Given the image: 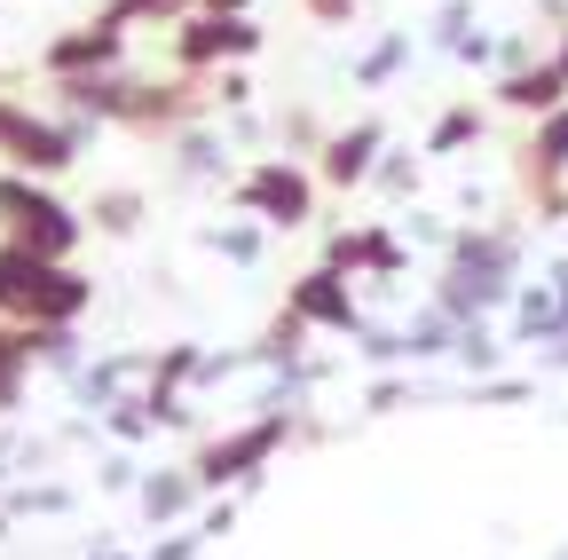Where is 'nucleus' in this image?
I'll list each match as a JSON object with an SVG mask.
<instances>
[{"label": "nucleus", "mask_w": 568, "mask_h": 560, "mask_svg": "<svg viewBox=\"0 0 568 560\" xmlns=\"http://www.w3.org/2000/svg\"><path fill=\"white\" fill-rule=\"evenodd\" d=\"M95 308V276L80 261H40L0 237V316L9 324H80Z\"/></svg>", "instance_id": "1"}, {"label": "nucleus", "mask_w": 568, "mask_h": 560, "mask_svg": "<svg viewBox=\"0 0 568 560\" xmlns=\"http://www.w3.org/2000/svg\"><path fill=\"white\" fill-rule=\"evenodd\" d=\"M293 418L301 410H253V418H237V427H213L205 442H197V458H190V474H197V489L205 498H222V489H253L268 481V466L293 450Z\"/></svg>", "instance_id": "2"}, {"label": "nucleus", "mask_w": 568, "mask_h": 560, "mask_svg": "<svg viewBox=\"0 0 568 560\" xmlns=\"http://www.w3.org/2000/svg\"><path fill=\"white\" fill-rule=\"evenodd\" d=\"M0 237L24 245V253H40V261H80V245L95 230H88V214L71 197H55V182L0 166Z\"/></svg>", "instance_id": "3"}, {"label": "nucleus", "mask_w": 568, "mask_h": 560, "mask_svg": "<svg viewBox=\"0 0 568 560\" xmlns=\"http://www.w3.org/2000/svg\"><path fill=\"white\" fill-rule=\"evenodd\" d=\"M222 197H230V214H253L268 237L284 230V237H293V230H308L316 222V166L308 159H284V151H261V159H245L230 182H222Z\"/></svg>", "instance_id": "4"}, {"label": "nucleus", "mask_w": 568, "mask_h": 560, "mask_svg": "<svg viewBox=\"0 0 568 560\" xmlns=\"http://www.w3.org/2000/svg\"><path fill=\"white\" fill-rule=\"evenodd\" d=\"M95 134L88 126H71L40 103H24L9 80H0V166H17V174H40V182H63L71 166L88 159Z\"/></svg>", "instance_id": "5"}, {"label": "nucleus", "mask_w": 568, "mask_h": 560, "mask_svg": "<svg viewBox=\"0 0 568 560\" xmlns=\"http://www.w3.org/2000/svg\"><path fill=\"white\" fill-rule=\"evenodd\" d=\"M261 48H268V32L253 9H190L182 24H166L174 72H197V80H213L222 63H253Z\"/></svg>", "instance_id": "6"}, {"label": "nucleus", "mask_w": 568, "mask_h": 560, "mask_svg": "<svg viewBox=\"0 0 568 560\" xmlns=\"http://www.w3.org/2000/svg\"><path fill=\"white\" fill-rule=\"evenodd\" d=\"M205 119H222V111H213V80H197V72L142 80L134 72L126 111H119V134H134V143H174L182 126H205Z\"/></svg>", "instance_id": "7"}, {"label": "nucleus", "mask_w": 568, "mask_h": 560, "mask_svg": "<svg viewBox=\"0 0 568 560\" xmlns=\"http://www.w3.org/2000/svg\"><path fill=\"white\" fill-rule=\"evenodd\" d=\"M324 268H339V276H355V285H395V276L410 268V245H403V230L395 222H347V230H332L324 237V253H316Z\"/></svg>", "instance_id": "8"}, {"label": "nucleus", "mask_w": 568, "mask_h": 560, "mask_svg": "<svg viewBox=\"0 0 568 560\" xmlns=\"http://www.w3.org/2000/svg\"><path fill=\"white\" fill-rule=\"evenodd\" d=\"M284 308H301L308 316V332H324V339H355L372 316H364V293H355V276H339V268H301L293 285H284Z\"/></svg>", "instance_id": "9"}, {"label": "nucleus", "mask_w": 568, "mask_h": 560, "mask_svg": "<svg viewBox=\"0 0 568 560\" xmlns=\"http://www.w3.org/2000/svg\"><path fill=\"white\" fill-rule=\"evenodd\" d=\"M387 143H395V134H387V119H347V126H332V134H324V151L308 159V166H316V190H332V197L364 190Z\"/></svg>", "instance_id": "10"}, {"label": "nucleus", "mask_w": 568, "mask_h": 560, "mask_svg": "<svg viewBox=\"0 0 568 560\" xmlns=\"http://www.w3.org/2000/svg\"><path fill=\"white\" fill-rule=\"evenodd\" d=\"M126 48H134V32H126V24L88 17V24H71V32H55V40L40 48V80H71V72H119V63H126Z\"/></svg>", "instance_id": "11"}, {"label": "nucleus", "mask_w": 568, "mask_h": 560, "mask_svg": "<svg viewBox=\"0 0 568 560\" xmlns=\"http://www.w3.org/2000/svg\"><path fill=\"white\" fill-rule=\"evenodd\" d=\"M126 88H134L126 63H119V72H71V80H48V111L71 119V126H88V134H103V126H119Z\"/></svg>", "instance_id": "12"}, {"label": "nucleus", "mask_w": 568, "mask_h": 560, "mask_svg": "<svg viewBox=\"0 0 568 560\" xmlns=\"http://www.w3.org/2000/svg\"><path fill=\"white\" fill-rule=\"evenodd\" d=\"M568 332V253L537 276V285H514V339L521 347H545Z\"/></svg>", "instance_id": "13"}, {"label": "nucleus", "mask_w": 568, "mask_h": 560, "mask_svg": "<svg viewBox=\"0 0 568 560\" xmlns=\"http://www.w3.org/2000/svg\"><path fill=\"white\" fill-rule=\"evenodd\" d=\"M489 103H497V111H514V119H545V111L568 103V72H560L552 55H537V63H521V72H497Z\"/></svg>", "instance_id": "14"}, {"label": "nucleus", "mask_w": 568, "mask_h": 560, "mask_svg": "<svg viewBox=\"0 0 568 560\" xmlns=\"http://www.w3.org/2000/svg\"><path fill=\"white\" fill-rule=\"evenodd\" d=\"M166 151H174V182H182V190H205V182H230V174H237V151H230L222 119H205V126H182Z\"/></svg>", "instance_id": "15"}, {"label": "nucleus", "mask_w": 568, "mask_h": 560, "mask_svg": "<svg viewBox=\"0 0 568 560\" xmlns=\"http://www.w3.org/2000/svg\"><path fill=\"white\" fill-rule=\"evenodd\" d=\"M142 379H151V347H111V356H88V364H80L71 403H80V410H103V403H119V395L142 387Z\"/></svg>", "instance_id": "16"}, {"label": "nucleus", "mask_w": 568, "mask_h": 560, "mask_svg": "<svg viewBox=\"0 0 568 560\" xmlns=\"http://www.w3.org/2000/svg\"><path fill=\"white\" fill-rule=\"evenodd\" d=\"M197 506H205V489H197L190 466H159V474L134 481V513L151 521V529H174V521H190Z\"/></svg>", "instance_id": "17"}, {"label": "nucleus", "mask_w": 568, "mask_h": 560, "mask_svg": "<svg viewBox=\"0 0 568 560\" xmlns=\"http://www.w3.org/2000/svg\"><path fill=\"white\" fill-rule=\"evenodd\" d=\"M0 513L9 521H63V513H80V489L55 481V474H24V481H0Z\"/></svg>", "instance_id": "18"}, {"label": "nucleus", "mask_w": 568, "mask_h": 560, "mask_svg": "<svg viewBox=\"0 0 568 560\" xmlns=\"http://www.w3.org/2000/svg\"><path fill=\"white\" fill-rule=\"evenodd\" d=\"M489 134V103H474V95H458V103H443L435 111V126H426V143H418V159H458V151H474Z\"/></svg>", "instance_id": "19"}, {"label": "nucleus", "mask_w": 568, "mask_h": 560, "mask_svg": "<svg viewBox=\"0 0 568 560\" xmlns=\"http://www.w3.org/2000/svg\"><path fill=\"white\" fill-rule=\"evenodd\" d=\"M332 379V364L324 356H293V364H276L268 371V387L253 395V410H308V395Z\"/></svg>", "instance_id": "20"}, {"label": "nucleus", "mask_w": 568, "mask_h": 560, "mask_svg": "<svg viewBox=\"0 0 568 560\" xmlns=\"http://www.w3.org/2000/svg\"><path fill=\"white\" fill-rule=\"evenodd\" d=\"M32 324H9L0 316V418H17L24 410V387H32Z\"/></svg>", "instance_id": "21"}, {"label": "nucleus", "mask_w": 568, "mask_h": 560, "mask_svg": "<svg viewBox=\"0 0 568 560\" xmlns=\"http://www.w3.org/2000/svg\"><path fill=\"white\" fill-rule=\"evenodd\" d=\"M410 48H418L410 32H379V40H372L364 55H355V63H347V80H355V88H364V95H379V88H395V80L410 72Z\"/></svg>", "instance_id": "22"}, {"label": "nucleus", "mask_w": 568, "mask_h": 560, "mask_svg": "<svg viewBox=\"0 0 568 560\" xmlns=\"http://www.w3.org/2000/svg\"><path fill=\"white\" fill-rule=\"evenodd\" d=\"M197 245H205L213 261H230V268H261L268 230H261L253 214H230V222H205V230H197Z\"/></svg>", "instance_id": "23"}, {"label": "nucleus", "mask_w": 568, "mask_h": 560, "mask_svg": "<svg viewBox=\"0 0 568 560\" xmlns=\"http://www.w3.org/2000/svg\"><path fill=\"white\" fill-rule=\"evenodd\" d=\"M142 222H151V197H142L134 182H111V190L88 197V230L95 237H134Z\"/></svg>", "instance_id": "24"}, {"label": "nucleus", "mask_w": 568, "mask_h": 560, "mask_svg": "<svg viewBox=\"0 0 568 560\" xmlns=\"http://www.w3.org/2000/svg\"><path fill=\"white\" fill-rule=\"evenodd\" d=\"M55 435H32L17 418H0V481H24V474H55Z\"/></svg>", "instance_id": "25"}, {"label": "nucleus", "mask_w": 568, "mask_h": 560, "mask_svg": "<svg viewBox=\"0 0 568 560\" xmlns=\"http://www.w3.org/2000/svg\"><path fill=\"white\" fill-rule=\"evenodd\" d=\"M308 339H316V332H308V316H301V308H276V316L261 324V339L245 347V356H253V371H276V364L308 356Z\"/></svg>", "instance_id": "26"}, {"label": "nucleus", "mask_w": 568, "mask_h": 560, "mask_svg": "<svg viewBox=\"0 0 568 560\" xmlns=\"http://www.w3.org/2000/svg\"><path fill=\"white\" fill-rule=\"evenodd\" d=\"M403 332V364L418 371V364H450V339H458V324L426 301V308H410V324H395Z\"/></svg>", "instance_id": "27"}, {"label": "nucleus", "mask_w": 568, "mask_h": 560, "mask_svg": "<svg viewBox=\"0 0 568 560\" xmlns=\"http://www.w3.org/2000/svg\"><path fill=\"white\" fill-rule=\"evenodd\" d=\"M324 134H332V119H324L316 103H284V111L268 119V143H276L284 159H316V151H324Z\"/></svg>", "instance_id": "28"}, {"label": "nucleus", "mask_w": 568, "mask_h": 560, "mask_svg": "<svg viewBox=\"0 0 568 560\" xmlns=\"http://www.w3.org/2000/svg\"><path fill=\"white\" fill-rule=\"evenodd\" d=\"M32 364L48 371V379H80V364H88V339H80V324H32Z\"/></svg>", "instance_id": "29"}, {"label": "nucleus", "mask_w": 568, "mask_h": 560, "mask_svg": "<svg viewBox=\"0 0 568 560\" xmlns=\"http://www.w3.org/2000/svg\"><path fill=\"white\" fill-rule=\"evenodd\" d=\"M450 387H426L418 371H379L364 387V418H395V410H418V403H443Z\"/></svg>", "instance_id": "30"}, {"label": "nucleus", "mask_w": 568, "mask_h": 560, "mask_svg": "<svg viewBox=\"0 0 568 560\" xmlns=\"http://www.w3.org/2000/svg\"><path fill=\"white\" fill-rule=\"evenodd\" d=\"M95 427H103V442H119V450H142L159 435V418H151V403H142V387H126L119 403H103L95 410Z\"/></svg>", "instance_id": "31"}, {"label": "nucleus", "mask_w": 568, "mask_h": 560, "mask_svg": "<svg viewBox=\"0 0 568 560\" xmlns=\"http://www.w3.org/2000/svg\"><path fill=\"white\" fill-rule=\"evenodd\" d=\"M197 356H205V339H166V347H151V379H142V395H190Z\"/></svg>", "instance_id": "32"}, {"label": "nucleus", "mask_w": 568, "mask_h": 560, "mask_svg": "<svg viewBox=\"0 0 568 560\" xmlns=\"http://www.w3.org/2000/svg\"><path fill=\"white\" fill-rule=\"evenodd\" d=\"M450 364L466 371V379H489L497 364H506V339L489 332V316H474V324H458V339H450Z\"/></svg>", "instance_id": "33"}, {"label": "nucleus", "mask_w": 568, "mask_h": 560, "mask_svg": "<svg viewBox=\"0 0 568 560\" xmlns=\"http://www.w3.org/2000/svg\"><path fill=\"white\" fill-rule=\"evenodd\" d=\"M521 159H537V166L568 174V103H560V111H545V119H529V134H521Z\"/></svg>", "instance_id": "34"}, {"label": "nucleus", "mask_w": 568, "mask_h": 560, "mask_svg": "<svg viewBox=\"0 0 568 560\" xmlns=\"http://www.w3.org/2000/svg\"><path fill=\"white\" fill-rule=\"evenodd\" d=\"M190 9H205V0H103L95 17H111V24H126V32H142V24H182Z\"/></svg>", "instance_id": "35"}, {"label": "nucleus", "mask_w": 568, "mask_h": 560, "mask_svg": "<svg viewBox=\"0 0 568 560\" xmlns=\"http://www.w3.org/2000/svg\"><path fill=\"white\" fill-rule=\"evenodd\" d=\"M364 190H379V197H387V205H410V197H418V151H395V143H387V151H379V166H372V182H364Z\"/></svg>", "instance_id": "36"}, {"label": "nucleus", "mask_w": 568, "mask_h": 560, "mask_svg": "<svg viewBox=\"0 0 568 560\" xmlns=\"http://www.w3.org/2000/svg\"><path fill=\"white\" fill-rule=\"evenodd\" d=\"M245 371H253L245 347H205V356H197V379H190V395H213V387H230V379H245Z\"/></svg>", "instance_id": "37"}, {"label": "nucleus", "mask_w": 568, "mask_h": 560, "mask_svg": "<svg viewBox=\"0 0 568 560\" xmlns=\"http://www.w3.org/2000/svg\"><path fill=\"white\" fill-rule=\"evenodd\" d=\"M355 356H364L372 371H410V364H403V332H395V324H364V332H355Z\"/></svg>", "instance_id": "38"}, {"label": "nucleus", "mask_w": 568, "mask_h": 560, "mask_svg": "<svg viewBox=\"0 0 568 560\" xmlns=\"http://www.w3.org/2000/svg\"><path fill=\"white\" fill-rule=\"evenodd\" d=\"M190 521H197V537H205V544H222V537L245 521V489H222V498H205Z\"/></svg>", "instance_id": "39"}, {"label": "nucleus", "mask_w": 568, "mask_h": 560, "mask_svg": "<svg viewBox=\"0 0 568 560\" xmlns=\"http://www.w3.org/2000/svg\"><path fill=\"white\" fill-rule=\"evenodd\" d=\"M537 379H506V371H489V379H466V403L474 410H506V403H529Z\"/></svg>", "instance_id": "40"}, {"label": "nucleus", "mask_w": 568, "mask_h": 560, "mask_svg": "<svg viewBox=\"0 0 568 560\" xmlns=\"http://www.w3.org/2000/svg\"><path fill=\"white\" fill-rule=\"evenodd\" d=\"M134 481H142V466H134V450H119V442H103V458H95V489H111V498H134Z\"/></svg>", "instance_id": "41"}, {"label": "nucleus", "mask_w": 568, "mask_h": 560, "mask_svg": "<svg viewBox=\"0 0 568 560\" xmlns=\"http://www.w3.org/2000/svg\"><path fill=\"white\" fill-rule=\"evenodd\" d=\"M205 552V537H197V521H174V529H151V544H142V560H197Z\"/></svg>", "instance_id": "42"}, {"label": "nucleus", "mask_w": 568, "mask_h": 560, "mask_svg": "<svg viewBox=\"0 0 568 560\" xmlns=\"http://www.w3.org/2000/svg\"><path fill=\"white\" fill-rule=\"evenodd\" d=\"M222 134H230L237 159H261V151H268V119H261V111H222Z\"/></svg>", "instance_id": "43"}, {"label": "nucleus", "mask_w": 568, "mask_h": 560, "mask_svg": "<svg viewBox=\"0 0 568 560\" xmlns=\"http://www.w3.org/2000/svg\"><path fill=\"white\" fill-rule=\"evenodd\" d=\"M253 72H245V63H222V72H213V111H253Z\"/></svg>", "instance_id": "44"}, {"label": "nucleus", "mask_w": 568, "mask_h": 560, "mask_svg": "<svg viewBox=\"0 0 568 560\" xmlns=\"http://www.w3.org/2000/svg\"><path fill=\"white\" fill-rule=\"evenodd\" d=\"M466 32H474V0H443V9L426 17V40H435V48H458Z\"/></svg>", "instance_id": "45"}, {"label": "nucleus", "mask_w": 568, "mask_h": 560, "mask_svg": "<svg viewBox=\"0 0 568 560\" xmlns=\"http://www.w3.org/2000/svg\"><path fill=\"white\" fill-rule=\"evenodd\" d=\"M301 17L324 24V32H347L355 24V0H301Z\"/></svg>", "instance_id": "46"}, {"label": "nucleus", "mask_w": 568, "mask_h": 560, "mask_svg": "<svg viewBox=\"0 0 568 560\" xmlns=\"http://www.w3.org/2000/svg\"><path fill=\"white\" fill-rule=\"evenodd\" d=\"M403 230H410V245H450V230H443V214H418V205H410V214H403Z\"/></svg>", "instance_id": "47"}, {"label": "nucleus", "mask_w": 568, "mask_h": 560, "mask_svg": "<svg viewBox=\"0 0 568 560\" xmlns=\"http://www.w3.org/2000/svg\"><path fill=\"white\" fill-rule=\"evenodd\" d=\"M450 55H458V63H466V72H481V63H497V40H489V32H481V24H474V32H466V40H458V48H450Z\"/></svg>", "instance_id": "48"}, {"label": "nucleus", "mask_w": 568, "mask_h": 560, "mask_svg": "<svg viewBox=\"0 0 568 560\" xmlns=\"http://www.w3.org/2000/svg\"><path fill=\"white\" fill-rule=\"evenodd\" d=\"M521 63H537V40L529 32H506V40H497V72H521Z\"/></svg>", "instance_id": "49"}, {"label": "nucleus", "mask_w": 568, "mask_h": 560, "mask_svg": "<svg viewBox=\"0 0 568 560\" xmlns=\"http://www.w3.org/2000/svg\"><path fill=\"white\" fill-rule=\"evenodd\" d=\"M537 371H568V332H560V339H545V347H537Z\"/></svg>", "instance_id": "50"}, {"label": "nucleus", "mask_w": 568, "mask_h": 560, "mask_svg": "<svg viewBox=\"0 0 568 560\" xmlns=\"http://www.w3.org/2000/svg\"><path fill=\"white\" fill-rule=\"evenodd\" d=\"M80 560H142V552H126V544H119V537H95V544H88V552H80Z\"/></svg>", "instance_id": "51"}, {"label": "nucleus", "mask_w": 568, "mask_h": 560, "mask_svg": "<svg viewBox=\"0 0 568 560\" xmlns=\"http://www.w3.org/2000/svg\"><path fill=\"white\" fill-rule=\"evenodd\" d=\"M552 63H560V72H568V24H560V40H552Z\"/></svg>", "instance_id": "52"}, {"label": "nucleus", "mask_w": 568, "mask_h": 560, "mask_svg": "<svg viewBox=\"0 0 568 560\" xmlns=\"http://www.w3.org/2000/svg\"><path fill=\"white\" fill-rule=\"evenodd\" d=\"M205 9H261V0H205Z\"/></svg>", "instance_id": "53"}, {"label": "nucleus", "mask_w": 568, "mask_h": 560, "mask_svg": "<svg viewBox=\"0 0 568 560\" xmlns=\"http://www.w3.org/2000/svg\"><path fill=\"white\" fill-rule=\"evenodd\" d=\"M560 427H568V410H560Z\"/></svg>", "instance_id": "54"}]
</instances>
